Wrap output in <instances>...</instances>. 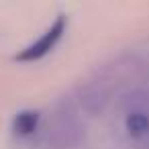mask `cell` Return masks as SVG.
<instances>
[{"mask_svg": "<svg viewBox=\"0 0 149 149\" xmlns=\"http://www.w3.org/2000/svg\"><path fill=\"white\" fill-rule=\"evenodd\" d=\"M65 27H68V19H65V15H59V17L53 21V25H51L37 41H33L31 45H27L23 51H19V53L15 55V61L31 63V61H39V59H43L45 55H49V53L57 47V43L61 41V37H63V33H65Z\"/></svg>", "mask_w": 149, "mask_h": 149, "instance_id": "cell-1", "label": "cell"}, {"mask_svg": "<svg viewBox=\"0 0 149 149\" xmlns=\"http://www.w3.org/2000/svg\"><path fill=\"white\" fill-rule=\"evenodd\" d=\"M125 129H127L129 137H133L137 141L149 139V110L145 106L131 108L125 116Z\"/></svg>", "mask_w": 149, "mask_h": 149, "instance_id": "cell-2", "label": "cell"}, {"mask_svg": "<svg viewBox=\"0 0 149 149\" xmlns=\"http://www.w3.org/2000/svg\"><path fill=\"white\" fill-rule=\"evenodd\" d=\"M76 141H78V127L68 118L57 120L47 131V143L53 145L55 149H63V147H68V145H72Z\"/></svg>", "mask_w": 149, "mask_h": 149, "instance_id": "cell-3", "label": "cell"}, {"mask_svg": "<svg viewBox=\"0 0 149 149\" xmlns=\"http://www.w3.org/2000/svg\"><path fill=\"white\" fill-rule=\"evenodd\" d=\"M41 123V112L37 110H21L17 112V116L13 118V131L21 137H29L35 135Z\"/></svg>", "mask_w": 149, "mask_h": 149, "instance_id": "cell-4", "label": "cell"}]
</instances>
